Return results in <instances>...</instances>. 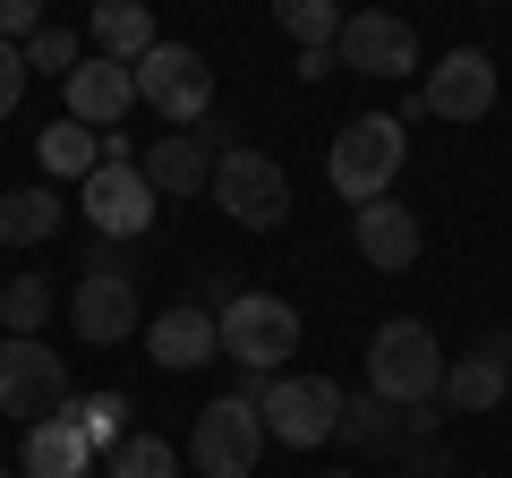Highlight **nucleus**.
<instances>
[{
  "instance_id": "28",
  "label": "nucleus",
  "mask_w": 512,
  "mask_h": 478,
  "mask_svg": "<svg viewBox=\"0 0 512 478\" xmlns=\"http://www.w3.org/2000/svg\"><path fill=\"white\" fill-rule=\"evenodd\" d=\"M18 103H26V52H18V43H0V120H9Z\"/></svg>"
},
{
  "instance_id": "25",
  "label": "nucleus",
  "mask_w": 512,
  "mask_h": 478,
  "mask_svg": "<svg viewBox=\"0 0 512 478\" xmlns=\"http://www.w3.org/2000/svg\"><path fill=\"white\" fill-rule=\"evenodd\" d=\"M18 52H26V77H69L77 60H86V35H77V26H52V18H43L35 35L18 43Z\"/></svg>"
},
{
  "instance_id": "31",
  "label": "nucleus",
  "mask_w": 512,
  "mask_h": 478,
  "mask_svg": "<svg viewBox=\"0 0 512 478\" xmlns=\"http://www.w3.org/2000/svg\"><path fill=\"white\" fill-rule=\"evenodd\" d=\"M342 478H350V470H342Z\"/></svg>"
},
{
  "instance_id": "16",
  "label": "nucleus",
  "mask_w": 512,
  "mask_h": 478,
  "mask_svg": "<svg viewBox=\"0 0 512 478\" xmlns=\"http://www.w3.org/2000/svg\"><path fill=\"white\" fill-rule=\"evenodd\" d=\"M504 393H512V333H487L478 350H461L453 368H444L436 402L453 410V419H478V410H504Z\"/></svg>"
},
{
  "instance_id": "9",
  "label": "nucleus",
  "mask_w": 512,
  "mask_h": 478,
  "mask_svg": "<svg viewBox=\"0 0 512 478\" xmlns=\"http://www.w3.org/2000/svg\"><path fill=\"white\" fill-rule=\"evenodd\" d=\"M0 410L18 427L69 410V359H60L43 333H0Z\"/></svg>"
},
{
  "instance_id": "23",
  "label": "nucleus",
  "mask_w": 512,
  "mask_h": 478,
  "mask_svg": "<svg viewBox=\"0 0 512 478\" xmlns=\"http://www.w3.org/2000/svg\"><path fill=\"white\" fill-rule=\"evenodd\" d=\"M342 0H274V26L299 43V52H333V35H342Z\"/></svg>"
},
{
  "instance_id": "7",
  "label": "nucleus",
  "mask_w": 512,
  "mask_h": 478,
  "mask_svg": "<svg viewBox=\"0 0 512 478\" xmlns=\"http://www.w3.org/2000/svg\"><path fill=\"white\" fill-rule=\"evenodd\" d=\"M265 419H256V393H222V402L197 410V427H188V461H197V478H256V453H265Z\"/></svg>"
},
{
  "instance_id": "1",
  "label": "nucleus",
  "mask_w": 512,
  "mask_h": 478,
  "mask_svg": "<svg viewBox=\"0 0 512 478\" xmlns=\"http://www.w3.org/2000/svg\"><path fill=\"white\" fill-rule=\"evenodd\" d=\"M402 163H410L402 111H350L342 129H333V146H325V188L342 205H376V197H393Z\"/></svg>"
},
{
  "instance_id": "24",
  "label": "nucleus",
  "mask_w": 512,
  "mask_h": 478,
  "mask_svg": "<svg viewBox=\"0 0 512 478\" xmlns=\"http://www.w3.org/2000/svg\"><path fill=\"white\" fill-rule=\"evenodd\" d=\"M128 393H69V419H77V436L94 444V453H111V444L128 436Z\"/></svg>"
},
{
  "instance_id": "30",
  "label": "nucleus",
  "mask_w": 512,
  "mask_h": 478,
  "mask_svg": "<svg viewBox=\"0 0 512 478\" xmlns=\"http://www.w3.org/2000/svg\"><path fill=\"white\" fill-rule=\"evenodd\" d=\"M0 478H18V470H0Z\"/></svg>"
},
{
  "instance_id": "13",
  "label": "nucleus",
  "mask_w": 512,
  "mask_h": 478,
  "mask_svg": "<svg viewBox=\"0 0 512 478\" xmlns=\"http://www.w3.org/2000/svg\"><path fill=\"white\" fill-rule=\"evenodd\" d=\"M419 103H427V120H453V129L487 120V111H495V52H478V43H453L444 60H427Z\"/></svg>"
},
{
  "instance_id": "20",
  "label": "nucleus",
  "mask_w": 512,
  "mask_h": 478,
  "mask_svg": "<svg viewBox=\"0 0 512 478\" xmlns=\"http://www.w3.org/2000/svg\"><path fill=\"white\" fill-rule=\"evenodd\" d=\"M60 214H69V205H60V188H52V180L0 188V239H9V248H43V239L60 231Z\"/></svg>"
},
{
  "instance_id": "27",
  "label": "nucleus",
  "mask_w": 512,
  "mask_h": 478,
  "mask_svg": "<svg viewBox=\"0 0 512 478\" xmlns=\"http://www.w3.org/2000/svg\"><path fill=\"white\" fill-rule=\"evenodd\" d=\"M43 325H52V282L9 274V291H0V333H43Z\"/></svg>"
},
{
  "instance_id": "29",
  "label": "nucleus",
  "mask_w": 512,
  "mask_h": 478,
  "mask_svg": "<svg viewBox=\"0 0 512 478\" xmlns=\"http://www.w3.org/2000/svg\"><path fill=\"white\" fill-rule=\"evenodd\" d=\"M43 26V0H0V43H26Z\"/></svg>"
},
{
  "instance_id": "11",
  "label": "nucleus",
  "mask_w": 512,
  "mask_h": 478,
  "mask_svg": "<svg viewBox=\"0 0 512 478\" xmlns=\"http://www.w3.org/2000/svg\"><path fill=\"white\" fill-rule=\"evenodd\" d=\"M222 154H231V120H222V111H205L197 129H171V137H154L146 154H137V171H146L154 180V197H205V188H214V163Z\"/></svg>"
},
{
  "instance_id": "8",
  "label": "nucleus",
  "mask_w": 512,
  "mask_h": 478,
  "mask_svg": "<svg viewBox=\"0 0 512 478\" xmlns=\"http://www.w3.org/2000/svg\"><path fill=\"white\" fill-rule=\"evenodd\" d=\"M205 197H214L239 231H282V222H291V171H282L274 154H256V146H231L214 163V188H205Z\"/></svg>"
},
{
  "instance_id": "10",
  "label": "nucleus",
  "mask_w": 512,
  "mask_h": 478,
  "mask_svg": "<svg viewBox=\"0 0 512 478\" xmlns=\"http://www.w3.org/2000/svg\"><path fill=\"white\" fill-rule=\"evenodd\" d=\"M137 103L146 111H163L171 129H197L205 111H214V69H205V52L197 43H154L146 60H137Z\"/></svg>"
},
{
  "instance_id": "26",
  "label": "nucleus",
  "mask_w": 512,
  "mask_h": 478,
  "mask_svg": "<svg viewBox=\"0 0 512 478\" xmlns=\"http://www.w3.org/2000/svg\"><path fill=\"white\" fill-rule=\"evenodd\" d=\"M103 478H180V453L163 436H120L103 453Z\"/></svg>"
},
{
  "instance_id": "17",
  "label": "nucleus",
  "mask_w": 512,
  "mask_h": 478,
  "mask_svg": "<svg viewBox=\"0 0 512 478\" xmlns=\"http://www.w3.org/2000/svg\"><path fill=\"white\" fill-rule=\"evenodd\" d=\"M146 359H154V368H171V376H188V368H205V359H222V325H214V308L180 299V308L146 316Z\"/></svg>"
},
{
  "instance_id": "12",
  "label": "nucleus",
  "mask_w": 512,
  "mask_h": 478,
  "mask_svg": "<svg viewBox=\"0 0 512 478\" xmlns=\"http://www.w3.org/2000/svg\"><path fill=\"white\" fill-rule=\"evenodd\" d=\"M77 205H86V222H94V239H146L154 231V214H163V197H154V180L137 163H94L86 180H77Z\"/></svg>"
},
{
  "instance_id": "14",
  "label": "nucleus",
  "mask_w": 512,
  "mask_h": 478,
  "mask_svg": "<svg viewBox=\"0 0 512 478\" xmlns=\"http://www.w3.org/2000/svg\"><path fill=\"white\" fill-rule=\"evenodd\" d=\"M350 248H359V265H376V274H410L427 248L419 214H410L402 197H376V205H350Z\"/></svg>"
},
{
  "instance_id": "19",
  "label": "nucleus",
  "mask_w": 512,
  "mask_h": 478,
  "mask_svg": "<svg viewBox=\"0 0 512 478\" xmlns=\"http://www.w3.org/2000/svg\"><path fill=\"white\" fill-rule=\"evenodd\" d=\"M86 35H94V52H103V60H128V69H137V60L163 43V26H154L146 0H94V9H86Z\"/></svg>"
},
{
  "instance_id": "18",
  "label": "nucleus",
  "mask_w": 512,
  "mask_h": 478,
  "mask_svg": "<svg viewBox=\"0 0 512 478\" xmlns=\"http://www.w3.org/2000/svg\"><path fill=\"white\" fill-rule=\"evenodd\" d=\"M94 470H103V453L77 436L69 410H52V419H35L18 436V478H94Z\"/></svg>"
},
{
  "instance_id": "15",
  "label": "nucleus",
  "mask_w": 512,
  "mask_h": 478,
  "mask_svg": "<svg viewBox=\"0 0 512 478\" xmlns=\"http://www.w3.org/2000/svg\"><path fill=\"white\" fill-rule=\"evenodd\" d=\"M60 103H69V120H86V129H120L128 111H137V69L86 52L69 77H60Z\"/></svg>"
},
{
  "instance_id": "6",
  "label": "nucleus",
  "mask_w": 512,
  "mask_h": 478,
  "mask_svg": "<svg viewBox=\"0 0 512 478\" xmlns=\"http://www.w3.org/2000/svg\"><path fill=\"white\" fill-rule=\"evenodd\" d=\"M256 419H265V436H274V444L316 453V444L342 427V385H333V376L282 368V376H265V385H256Z\"/></svg>"
},
{
  "instance_id": "2",
  "label": "nucleus",
  "mask_w": 512,
  "mask_h": 478,
  "mask_svg": "<svg viewBox=\"0 0 512 478\" xmlns=\"http://www.w3.org/2000/svg\"><path fill=\"white\" fill-rule=\"evenodd\" d=\"M69 333L86 350H120L146 333V308H137V274L120 265V239H94L86 265H77V291H69Z\"/></svg>"
},
{
  "instance_id": "4",
  "label": "nucleus",
  "mask_w": 512,
  "mask_h": 478,
  "mask_svg": "<svg viewBox=\"0 0 512 478\" xmlns=\"http://www.w3.org/2000/svg\"><path fill=\"white\" fill-rule=\"evenodd\" d=\"M214 325H222V359H239L248 376H282L299 350V308L282 291H231Z\"/></svg>"
},
{
  "instance_id": "22",
  "label": "nucleus",
  "mask_w": 512,
  "mask_h": 478,
  "mask_svg": "<svg viewBox=\"0 0 512 478\" xmlns=\"http://www.w3.org/2000/svg\"><path fill=\"white\" fill-rule=\"evenodd\" d=\"M342 444H359V453H402V410L376 402V393H342V427H333Z\"/></svg>"
},
{
  "instance_id": "5",
  "label": "nucleus",
  "mask_w": 512,
  "mask_h": 478,
  "mask_svg": "<svg viewBox=\"0 0 512 478\" xmlns=\"http://www.w3.org/2000/svg\"><path fill=\"white\" fill-rule=\"evenodd\" d=\"M333 69H350V77H384V86H419V77H427L419 26L393 18V9H350L342 35H333Z\"/></svg>"
},
{
  "instance_id": "3",
  "label": "nucleus",
  "mask_w": 512,
  "mask_h": 478,
  "mask_svg": "<svg viewBox=\"0 0 512 478\" xmlns=\"http://www.w3.org/2000/svg\"><path fill=\"white\" fill-rule=\"evenodd\" d=\"M367 393L393 410H419L444 393V342L427 316H384L376 333H367Z\"/></svg>"
},
{
  "instance_id": "21",
  "label": "nucleus",
  "mask_w": 512,
  "mask_h": 478,
  "mask_svg": "<svg viewBox=\"0 0 512 478\" xmlns=\"http://www.w3.org/2000/svg\"><path fill=\"white\" fill-rule=\"evenodd\" d=\"M35 163H43V180H86L94 163H103V129H86V120H69V111H60V120H43V137H35Z\"/></svg>"
}]
</instances>
